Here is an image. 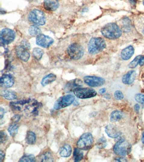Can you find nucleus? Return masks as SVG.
Listing matches in <instances>:
<instances>
[{
    "mask_svg": "<svg viewBox=\"0 0 144 162\" xmlns=\"http://www.w3.org/2000/svg\"><path fill=\"white\" fill-rule=\"evenodd\" d=\"M101 32L105 37L110 39H116L120 37L122 35L120 28L114 23H110L104 26Z\"/></svg>",
    "mask_w": 144,
    "mask_h": 162,
    "instance_id": "1",
    "label": "nucleus"
},
{
    "mask_svg": "<svg viewBox=\"0 0 144 162\" xmlns=\"http://www.w3.org/2000/svg\"><path fill=\"white\" fill-rule=\"evenodd\" d=\"M131 144L124 139L119 140L113 147L114 153L122 157H124L129 154L131 152Z\"/></svg>",
    "mask_w": 144,
    "mask_h": 162,
    "instance_id": "2",
    "label": "nucleus"
},
{
    "mask_svg": "<svg viewBox=\"0 0 144 162\" xmlns=\"http://www.w3.org/2000/svg\"><path fill=\"white\" fill-rule=\"evenodd\" d=\"M106 47V43L103 39L93 38L88 43V50L91 54H96L103 51Z\"/></svg>",
    "mask_w": 144,
    "mask_h": 162,
    "instance_id": "3",
    "label": "nucleus"
},
{
    "mask_svg": "<svg viewBox=\"0 0 144 162\" xmlns=\"http://www.w3.org/2000/svg\"><path fill=\"white\" fill-rule=\"evenodd\" d=\"M93 142V137L90 132H86L82 135L77 145L78 148L81 150H86L91 148Z\"/></svg>",
    "mask_w": 144,
    "mask_h": 162,
    "instance_id": "4",
    "label": "nucleus"
},
{
    "mask_svg": "<svg viewBox=\"0 0 144 162\" xmlns=\"http://www.w3.org/2000/svg\"><path fill=\"white\" fill-rule=\"evenodd\" d=\"M75 97L73 95L69 94L61 97L55 103L54 109L59 110L70 106L74 101Z\"/></svg>",
    "mask_w": 144,
    "mask_h": 162,
    "instance_id": "5",
    "label": "nucleus"
},
{
    "mask_svg": "<svg viewBox=\"0 0 144 162\" xmlns=\"http://www.w3.org/2000/svg\"><path fill=\"white\" fill-rule=\"evenodd\" d=\"M67 52L70 57L74 60H79L83 56L84 53L83 47L77 43L69 45L67 49Z\"/></svg>",
    "mask_w": 144,
    "mask_h": 162,
    "instance_id": "6",
    "label": "nucleus"
},
{
    "mask_svg": "<svg viewBox=\"0 0 144 162\" xmlns=\"http://www.w3.org/2000/svg\"><path fill=\"white\" fill-rule=\"evenodd\" d=\"M29 20L38 26H43L46 23V18L42 11L38 9L33 10L28 17Z\"/></svg>",
    "mask_w": 144,
    "mask_h": 162,
    "instance_id": "7",
    "label": "nucleus"
},
{
    "mask_svg": "<svg viewBox=\"0 0 144 162\" xmlns=\"http://www.w3.org/2000/svg\"><path fill=\"white\" fill-rule=\"evenodd\" d=\"M73 92L77 97L80 99L91 98L97 95V92L94 89L88 88H77L74 90Z\"/></svg>",
    "mask_w": 144,
    "mask_h": 162,
    "instance_id": "8",
    "label": "nucleus"
},
{
    "mask_svg": "<svg viewBox=\"0 0 144 162\" xmlns=\"http://www.w3.org/2000/svg\"><path fill=\"white\" fill-rule=\"evenodd\" d=\"M15 38V33L14 31L9 29L5 28L1 32V40L4 45H9L13 42Z\"/></svg>",
    "mask_w": 144,
    "mask_h": 162,
    "instance_id": "9",
    "label": "nucleus"
},
{
    "mask_svg": "<svg viewBox=\"0 0 144 162\" xmlns=\"http://www.w3.org/2000/svg\"><path fill=\"white\" fill-rule=\"evenodd\" d=\"M86 84L91 87H99L103 86L105 80L103 78L94 76H86L84 78Z\"/></svg>",
    "mask_w": 144,
    "mask_h": 162,
    "instance_id": "10",
    "label": "nucleus"
},
{
    "mask_svg": "<svg viewBox=\"0 0 144 162\" xmlns=\"http://www.w3.org/2000/svg\"><path fill=\"white\" fill-rule=\"evenodd\" d=\"M54 42L52 38L45 35L41 34L36 37L37 45L44 48H48Z\"/></svg>",
    "mask_w": 144,
    "mask_h": 162,
    "instance_id": "11",
    "label": "nucleus"
},
{
    "mask_svg": "<svg viewBox=\"0 0 144 162\" xmlns=\"http://www.w3.org/2000/svg\"><path fill=\"white\" fill-rule=\"evenodd\" d=\"M83 86V83L82 80L76 79L68 82L65 86L64 90L66 92H71L74 91L76 88H80Z\"/></svg>",
    "mask_w": 144,
    "mask_h": 162,
    "instance_id": "12",
    "label": "nucleus"
},
{
    "mask_svg": "<svg viewBox=\"0 0 144 162\" xmlns=\"http://www.w3.org/2000/svg\"><path fill=\"white\" fill-rule=\"evenodd\" d=\"M14 83V79L11 75H3L1 78V87L4 88H10Z\"/></svg>",
    "mask_w": 144,
    "mask_h": 162,
    "instance_id": "13",
    "label": "nucleus"
},
{
    "mask_svg": "<svg viewBox=\"0 0 144 162\" xmlns=\"http://www.w3.org/2000/svg\"><path fill=\"white\" fill-rule=\"evenodd\" d=\"M15 50L17 55L20 59L25 62L28 61L30 58V54L28 49L20 45L16 47Z\"/></svg>",
    "mask_w": 144,
    "mask_h": 162,
    "instance_id": "14",
    "label": "nucleus"
},
{
    "mask_svg": "<svg viewBox=\"0 0 144 162\" xmlns=\"http://www.w3.org/2000/svg\"><path fill=\"white\" fill-rule=\"evenodd\" d=\"M106 133L111 138H117L120 136L121 132L118 128L112 125H109L105 128Z\"/></svg>",
    "mask_w": 144,
    "mask_h": 162,
    "instance_id": "15",
    "label": "nucleus"
},
{
    "mask_svg": "<svg viewBox=\"0 0 144 162\" xmlns=\"http://www.w3.org/2000/svg\"><path fill=\"white\" fill-rule=\"evenodd\" d=\"M136 75V72L134 70L129 71L123 76L122 78L123 83L125 85H131L135 80Z\"/></svg>",
    "mask_w": 144,
    "mask_h": 162,
    "instance_id": "16",
    "label": "nucleus"
},
{
    "mask_svg": "<svg viewBox=\"0 0 144 162\" xmlns=\"http://www.w3.org/2000/svg\"><path fill=\"white\" fill-rule=\"evenodd\" d=\"M58 0H45L44 6L45 9L49 11L56 10L59 7Z\"/></svg>",
    "mask_w": 144,
    "mask_h": 162,
    "instance_id": "17",
    "label": "nucleus"
},
{
    "mask_svg": "<svg viewBox=\"0 0 144 162\" xmlns=\"http://www.w3.org/2000/svg\"><path fill=\"white\" fill-rule=\"evenodd\" d=\"M134 49L131 46H129L123 49L121 53V57L124 60H128L133 56Z\"/></svg>",
    "mask_w": 144,
    "mask_h": 162,
    "instance_id": "18",
    "label": "nucleus"
},
{
    "mask_svg": "<svg viewBox=\"0 0 144 162\" xmlns=\"http://www.w3.org/2000/svg\"><path fill=\"white\" fill-rule=\"evenodd\" d=\"M1 95L2 96L8 100H13L17 98V96L14 92L5 89L1 90Z\"/></svg>",
    "mask_w": 144,
    "mask_h": 162,
    "instance_id": "19",
    "label": "nucleus"
},
{
    "mask_svg": "<svg viewBox=\"0 0 144 162\" xmlns=\"http://www.w3.org/2000/svg\"><path fill=\"white\" fill-rule=\"evenodd\" d=\"M56 76L53 73H50L44 77L41 82V84L43 86H45L52 83L56 80Z\"/></svg>",
    "mask_w": 144,
    "mask_h": 162,
    "instance_id": "20",
    "label": "nucleus"
},
{
    "mask_svg": "<svg viewBox=\"0 0 144 162\" xmlns=\"http://www.w3.org/2000/svg\"><path fill=\"white\" fill-rule=\"evenodd\" d=\"M36 135L32 131H28L26 134V141L29 145H33L36 142Z\"/></svg>",
    "mask_w": 144,
    "mask_h": 162,
    "instance_id": "21",
    "label": "nucleus"
},
{
    "mask_svg": "<svg viewBox=\"0 0 144 162\" xmlns=\"http://www.w3.org/2000/svg\"><path fill=\"white\" fill-rule=\"evenodd\" d=\"M72 152V149L70 145H65L61 149L60 154L61 156L64 157H68L71 155Z\"/></svg>",
    "mask_w": 144,
    "mask_h": 162,
    "instance_id": "22",
    "label": "nucleus"
},
{
    "mask_svg": "<svg viewBox=\"0 0 144 162\" xmlns=\"http://www.w3.org/2000/svg\"><path fill=\"white\" fill-rule=\"evenodd\" d=\"M39 160L42 162H53L54 158L52 154L50 151H47L41 154Z\"/></svg>",
    "mask_w": 144,
    "mask_h": 162,
    "instance_id": "23",
    "label": "nucleus"
},
{
    "mask_svg": "<svg viewBox=\"0 0 144 162\" xmlns=\"http://www.w3.org/2000/svg\"><path fill=\"white\" fill-rule=\"evenodd\" d=\"M123 114L122 112L119 111H112L110 115V121L112 123L117 122L123 117Z\"/></svg>",
    "mask_w": 144,
    "mask_h": 162,
    "instance_id": "24",
    "label": "nucleus"
},
{
    "mask_svg": "<svg viewBox=\"0 0 144 162\" xmlns=\"http://www.w3.org/2000/svg\"><path fill=\"white\" fill-rule=\"evenodd\" d=\"M83 157V153L81 149L78 148L74 149L73 153V159L75 162H79L81 160Z\"/></svg>",
    "mask_w": 144,
    "mask_h": 162,
    "instance_id": "25",
    "label": "nucleus"
},
{
    "mask_svg": "<svg viewBox=\"0 0 144 162\" xmlns=\"http://www.w3.org/2000/svg\"><path fill=\"white\" fill-rule=\"evenodd\" d=\"M29 34L32 36H37L41 34V30L39 28L36 26H30L29 28Z\"/></svg>",
    "mask_w": 144,
    "mask_h": 162,
    "instance_id": "26",
    "label": "nucleus"
},
{
    "mask_svg": "<svg viewBox=\"0 0 144 162\" xmlns=\"http://www.w3.org/2000/svg\"><path fill=\"white\" fill-rule=\"evenodd\" d=\"M19 126L16 123H12L9 126L8 128V132L12 137L15 136L17 134Z\"/></svg>",
    "mask_w": 144,
    "mask_h": 162,
    "instance_id": "27",
    "label": "nucleus"
},
{
    "mask_svg": "<svg viewBox=\"0 0 144 162\" xmlns=\"http://www.w3.org/2000/svg\"><path fill=\"white\" fill-rule=\"evenodd\" d=\"M36 161V158L34 155L32 154H26L23 156L19 160V162H34Z\"/></svg>",
    "mask_w": 144,
    "mask_h": 162,
    "instance_id": "28",
    "label": "nucleus"
},
{
    "mask_svg": "<svg viewBox=\"0 0 144 162\" xmlns=\"http://www.w3.org/2000/svg\"><path fill=\"white\" fill-rule=\"evenodd\" d=\"M43 54H44V51L41 48H35L33 51V56L37 60H40Z\"/></svg>",
    "mask_w": 144,
    "mask_h": 162,
    "instance_id": "29",
    "label": "nucleus"
},
{
    "mask_svg": "<svg viewBox=\"0 0 144 162\" xmlns=\"http://www.w3.org/2000/svg\"><path fill=\"white\" fill-rule=\"evenodd\" d=\"M142 58V55H138L129 64V68H135L137 66L138 64H139L140 60Z\"/></svg>",
    "mask_w": 144,
    "mask_h": 162,
    "instance_id": "30",
    "label": "nucleus"
},
{
    "mask_svg": "<svg viewBox=\"0 0 144 162\" xmlns=\"http://www.w3.org/2000/svg\"><path fill=\"white\" fill-rule=\"evenodd\" d=\"M134 98L137 102L140 104H144V95L140 93L136 94Z\"/></svg>",
    "mask_w": 144,
    "mask_h": 162,
    "instance_id": "31",
    "label": "nucleus"
},
{
    "mask_svg": "<svg viewBox=\"0 0 144 162\" xmlns=\"http://www.w3.org/2000/svg\"><path fill=\"white\" fill-rule=\"evenodd\" d=\"M114 97L117 100H121L124 98L123 92L119 90H117L114 93Z\"/></svg>",
    "mask_w": 144,
    "mask_h": 162,
    "instance_id": "32",
    "label": "nucleus"
},
{
    "mask_svg": "<svg viewBox=\"0 0 144 162\" xmlns=\"http://www.w3.org/2000/svg\"><path fill=\"white\" fill-rule=\"evenodd\" d=\"M1 144H4L7 141L8 139V136L7 133L4 131H1Z\"/></svg>",
    "mask_w": 144,
    "mask_h": 162,
    "instance_id": "33",
    "label": "nucleus"
},
{
    "mask_svg": "<svg viewBox=\"0 0 144 162\" xmlns=\"http://www.w3.org/2000/svg\"><path fill=\"white\" fill-rule=\"evenodd\" d=\"M106 140L104 138H101L99 140V142L98 143V147L101 149L103 148L106 146Z\"/></svg>",
    "mask_w": 144,
    "mask_h": 162,
    "instance_id": "34",
    "label": "nucleus"
},
{
    "mask_svg": "<svg viewBox=\"0 0 144 162\" xmlns=\"http://www.w3.org/2000/svg\"><path fill=\"white\" fill-rule=\"evenodd\" d=\"M21 45L24 47V48L28 49V50L30 49V43L28 42V41L26 40H24L22 41Z\"/></svg>",
    "mask_w": 144,
    "mask_h": 162,
    "instance_id": "35",
    "label": "nucleus"
},
{
    "mask_svg": "<svg viewBox=\"0 0 144 162\" xmlns=\"http://www.w3.org/2000/svg\"><path fill=\"white\" fill-rule=\"evenodd\" d=\"M20 117L19 115H14L11 118V121L12 122V123H16L18 121L20 120Z\"/></svg>",
    "mask_w": 144,
    "mask_h": 162,
    "instance_id": "36",
    "label": "nucleus"
},
{
    "mask_svg": "<svg viewBox=\"0 0 144 162\" xmlns=\"http://www.w3.org/2000/svg\"><path fill=\"white\" fill-rule=\"evenodd\" d=\"M5 152L2 150L0 151V162H2L4 161L5 159Z\"/></svg>",
    "mask_w": 144,
    "mask_h": 162,
    "instance_id": "37",
    "label": "nucleus"
},
{
    "mask_svg": "<svg viewBox=\"0 0 144 162\" xmlns=\"http://www.w3.org/2000/svg\"><path fill=\"white\" fill-rule=\"evenodd\" d=\"M5 109L1 107L0 108V117H1V119H2L3 117H4V115H5Z\"/></svg>",
    "mask_w": 144,
    "mask_h": 162,
    "instance_id": "38",
    "label": "nucleus"
},
{
    "mask_svg": "<svg viewBox=\"0 0 144 162\" xmlns=\"http://www.w3.org/2000/svg\"><path fill=\"white\" fill-rule=\"evenodd\" d=\"M134 110L136 113H139L140 109V106L139 104H136L134 107Z\"/></svg>",
    "mask_w": 144,
    "mask_h": 162,
    "instance_id": "39",
    "label": "nucleus"
},
{
    "mask_svg": "<svg viewBox=\"0 0 144 162\" xmlns=\"http://www.w3.org/2000/svg\"><path fill=\"white\" fill-rule=\"evenodd\" d=\"M106 88H102L100 90H99V93L101 94H104L105 92H106Z\"/></svg>",
    "mask_w": 144,
    "mask_h": 162,
    "instance_id": "40",
    "label": "nucleus"
},
{
    "mask_svg": "<svg viewBox=\"0 0 144 162\" xmlns=\"http://www.w3.org/2000/svg\"><path fill=\"white\" fill-rule=\"evenodd\" d=\"M140 66H142L144 65V57L142 58L139 62Z\"/></svg>",
    "mask_w": 144,
    "mask_h": 162,
    "instance_id": "41",
    "label": "nucleus"
},
{
    "mask_svg": "<svg viewBox=\"0 0 144 162\" xmlns=\"http://www.w3.org/2000/svg\"><path fill=\"white\" fill-rule=\"evenodd\" d=\"M142 142L144 145V132H143L142 136Z\"/></svg>",
    "mask_w": 144,
    "mask_h": 162,
    "instance_id": "42",
    "label": "nucleus"
},
{
    "mask_svg": "<svg viewBox=\"0 0 144 162\" xmlns=\"http://www.w3.org/2000/svg\"><path fill=\"white\" fill-rule=\"evenodd\" d=\"M143 33L144 34V29L143 30Z\"/></svg>",
    "mask_w": 144,
    "mask_h": 162,
    "instance_id": "43",
    "label": "nucleus"
},
{
    "mask_svg": "<svg viewBox=\"0 0 144 162\" xmlns=\"http://www.w3.org/2000/svg\"><path fill=\"white\" fill-rule=\"evenodd\" d=\"M143 5H144V1H143Z\"/></svg>",
    "mask_w": 144,
    "mask_h": 162,
    "instance_id": "44",
    "label": "nucleus"
}]
</instances>
